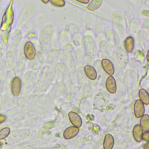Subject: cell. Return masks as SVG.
Instances as JSON below:
<instances>
[{"label": "cell", "instance_id": "cell-1", "mask_svg": "<svg viewBox=\"0 0 149 149\" xmlns=\"http://www.w3.org/2000/svg\"><path fill=\"white\" fill-rule=\"evenodd\" d=\"M24 54L28 59L31 60L35 58L36 49L31 41H28L25 44L24 47Z\"/></svg>", "mask_w": 149, "mask_h": 149}, {"label": "cell", "instance_id": "cell-2", "mask_svg": "<svg viewBox=\"0 0 149 149\" xmlns=\"http://www.w3.org/2000/svg\"><path fill=\"white\" fill-rule=\"evenodd\" d=\"M22 81L19 77H15L11 82V92L12 94L15 96H18L21 91Z\"/></svg>", "mask_w": 149, "mask_h": 149}, {"label": "cell", "instance_id": "cell-3", "mask_svg": "<svg viewBox=\"0 0 149 149\" xmlns=\"http://www.w3.org/2000/svg\"><path fill=\"white\" fill-rule=\"evenodd\" d=\"M145 108L144 104L140 100H137L134 105V113L136 118H141L144 113Z\"/></svg>", "mask_w": 149, "mask_h": 149}, {"label": "cell", "instance_id": "cell-4", "mask_svg": "<svg viewBox=\"0 0 149 149\" xmlns=\"http://www.w3.org/2000/svg\"><path fill=\"white\" fill-rule=\"evenodd\" d=\"M79 128L75 126H70L65 129L63 132V137L66 140L74 137L79 132Z\"/></svg>", "mask_w": 149, "mask_h": 149}, {"label": "cell", "instance_id": "cell-5", "mask_svg": "<svg viewBox=\"0 0 149 149\" xmlns=\"http://www.w3.org/2000/svg\"><path fill=\"white\" fill-rule=\"evenodd\" d=\"M101 65L102 68L107 73L109 74L110 76H112L113 74L115 72L114 66L112 62L110 60L108 59H102L101 61Z\"/></svg>", "mask_w": 149, "mask_h": 149}, {"label": "cell", "instance_id": "cell-6", "mask_svg": "<svg viewBox=\"0 0 149 149\" xmlns=\"http://www.w3.org/2000/svg\"><path fill=\"white\" fill-rule=\"evenodd\" d=\"M69 118L72 125L77 127H80L82 125V120L81 117L76 112L71 111L68 113Z\"/></svg>", "mask_w": 149, "mask_h": 149}, {"label": "cell", "instance_id": "cell-7", "mask_svg": "<svg viewBox=\"0 0 149 149\" xmlns=\"http://www.w3.org/2000/svg\"><path fill=\"white\" fill-rule=\"evenodd\" d=\"M106 88L110 93L114 94L116 92V83L114 77L112 76H110L107 78L106 80Z\"/></svg>", "mask_w": 149, "mask_h": 149}, {"label": "cell", "instance_id": "cell-8", "mask_svg": "<svg viewBox=\"0 0 149 149\" xmlns=\"http://www.w3.org/2000/svg\"><path fill=\"white\" fill-rule=\"evenodd\" d=\"M114 145V139L111 134H107L105 136L103 147L104 149H112Z\"/></svg>", "mask_w": 149, "mask_h": 149}, {"label": "cell", "instance_id": "cell-9", "mask_svg": "<svg viewBox=\"0 0 149 149\" xmlns=\"http://www.w3.org/2000/svg\"><path fill=\"white\" fill-rule=\"evenodd\" d=\"M143 130L140 125H136L133 130V135L135 140L137 142H140L142 140Z\"/></svg>", "mask_w": 149, "mask_h": 149}, {"label": "cell", "instance_id": "cell-10", "mask_svg": "<svg viewBox=\"0 0 149 149\" xmlns=\"http://www.w3.org/2000/svg\"><path fill=\"white\" fill-rule=\"evenodd\" d=\"M84 72L87 76V77L92 80H94L96 79L97 74V72L95 70V69L90 66V65H86L84 67Z\"/></svg>", "mask_w": 149, "mask_h": 149}, {"label": "cell", "instance_id": "cell-11", "mask_svg": "<svg viewBox=\"0 0 149 149\" xmlns=\"http://www.w3.org/2000/svg\"><path fill=\"white\" fill-rule=\"evenodd\" d=\"M134 38L132 36H129L125 39L124 42V46L126 51L128 53H130L133 51L134 48Z\"/></svg>", "mask_w": 149, "mask_h": 149}, {"label": "cell", "instance_id": "cell-12", "mask_svg": "<svg viewBox=\"0 0 149 149\" xmlns=\"http://www.w3.org/2000/svg\"><path fill=\"white\" fill-rule=\"evenodd\" d=\"M139 95L140 97V100L142 101V102L146 105H148L149 104V95L148 92L144 90V88H141L139 92Z\"/></svg>", "mask_w": 149, "mask_h": 149}, {"label": "cell", "instance_id": "cell-13", "mask_svg": "<svg viewBox=\"0 0 149 149\" xmlns=\"http://www.w3.org/2000/svg\"><path fill=\"white\" fill-rule=\"evenodd\" d=\"M140 126L143 130L145 132L149 130V116L148 115H144L141 116L140 119Z\"/></svg>", "mask_w": 149, "mask_h": 149}, {"label": "cell", "instance_id": "cell-14", "mask_svg": "<svg viewBox=\"0 0 149 149\" xmlns=\"http://www.w3.org/2000/svg\"><path fill=\"white\" fill-rule=\"evenodd\" d=\"M102 1L103 0H92L87 8L90 10H95L101 6Z\"/></svg>", "mask_w": 149, "mask_h": 149}, {"label": "cell", "instance_id": "cell-15", "mask_svg": "<svg viewBox=\"0 0 149 149\" xmlns=\"http://www.w3.org/2000/svg\"><path fill=\"white\" fill-rule=\"evenodd\" d=\"M10 133V129L8 127L2 128L0 130V140H3L6 138Z\"/></svg>", "mask_w": 149, "mask_h": 149}, {"label": "cell", "instance_id": "cell-16", "mask_svg": "<svg viewBox=\"0 0 149 149\" xmlns=\"http://www.w3.org/2000/svg\"><path fill=\"white\" fill-rule=\"evenodd\" d=\"M51 3L57 7H62L65 5V1L64 0H49Z\"/></svg>", "mask_w": 149, "mask_h": 149}, {"label": "cell", "instance_id": "cell-17", "mask_svg": "<svg viewBox=\"0 0 149 149\" xmlns=\"http://www.w3.org/2000/svg\"><path fill=\"white\" fill-rule=\"evenodd\" d=\"M142 139H143L144 140H146L147 141H149V133H148V131L145 132V133L144 134H143Z\"/></svg>", "mask_w": 149, "mask_h": 149}, {"label": "cell", "instance_id": "cell-18", "mask_svg": "<svg viewBox=\"0 0 149 149\" xmlns=\"http://www.w3.org/2000/svg\"><path fill=\"white\" fill-rule=\"evenodd\" d=\"M6 118L5 115L0 114V123L3 122L6 120Z\"/></svg>", "mask_w": 149, "mask_h": 149}, {"label": "cell", "instance_id": "cell-19", "mask_svg": "<svg viewBox=\"0 0 149 149\" xmlns=\"http://www.w3.org/2000/svg\"><path fill=\"white\" fill-rule=\"evenodd\" d=\"M76 1L79 2L81 3H84V4L88 3L89 2V1H90V0H76Z\"/></svg>", "mask_w": 149, "mask_h": 149}, {"label": "cell", "instance_id": "cell-20", "mask_svg": "<svg viewBox=\"0 0 149 149\" xmlns=\"http://www.w3.org/2000/svg\"><path fill=\"white\" fill-rule=\"evenodd\" d=\"M144 149H149V143H147L144 146Z\"/></svg>", "mask_w": 149, "mask_h": 149}, {"label": "cell", "instance_id": "cell-21", "mask_svg": "<svg viewBox=\"0 0 149 149\" xmlns=\"http://www.w3.org/2000/svg\"><path fill=\"white\" fill-rule=\"evenodd\" d=\"M41 1L44 3H47L49 1V0H41Z\"/></svg>", "mask_w": 149, "mask_h": 149}, {"label": "cell", "instance_id": "cell-22", "mask_svg": "<svg viewBox=\"0 0 149 149\" xmlns=\"http://www.w3.org/2000/svg\"><path fill=\"white\" fill-rule=\"evenodd\" d=\"M148 57H149V52H148V53H147V61H149V58H148Z\"/></svg>", "mask_w": 149, "mask_h": 149}, {"label": "cell", "instance_id": "cell-23", "mask_svg": "<svg viewBox=\"0 0 149 149\" xmlns=\"http://www.w3.org/2000/svg\"><path fill=\"white\" fill-rule=\"evenodd\" d=\"M2 145V143H1V141H0V146Z\"/></svg>", "mask_w": 149, "mask_h": 149}]
</instances>
